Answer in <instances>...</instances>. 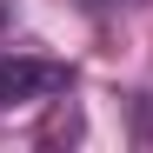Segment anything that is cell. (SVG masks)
I'll use <instances>...</instances> for the list:
<instances>
[{
  "label": "cell",
  "mask_w": 153,
  "mask_h": 153,
  "mask_svg": "<svg viewBox=\"0 0 153 153\" xmlns=\"http://www.w3.org/2000/svg\"><path fill=\"white\" fill-rule=\"evenodd\" d=\"M73 87L67 60H40V53H7L0 60V107H33V100H53Z\"/></svg>",
  "instance_id": "1"
}]
</instances>
